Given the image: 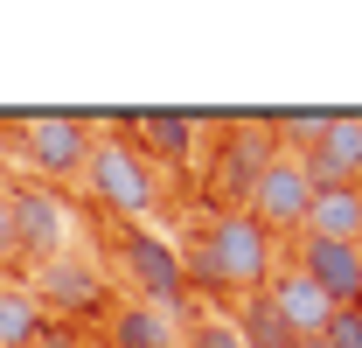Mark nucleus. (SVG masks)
I'll use <instances>...</instances> for the list:
<instances>
[{
	"instance_id": "14",
	"label": "nucleus",
	"mask_w": 362,
	"mask_h": 348,
	"mask_svg": "<svg viewBox=\"0 0 362 348\" xmlns=\"http://www.w3.org/2000/svg\"><path fill=\"white\" fill-rule=\"evenodd\" d=\"M133 132L146 139V161H175V168L195 161V119H168V112H153V119H133Z\"/></svg>"
},
{
	"instance_id": "3",
	"label": "nucleus",
	"mask_w": 362,
	"mask_h": 348,
	"mask_svg": "<svg viewBox=\"0 0 362 348\" xmlns=\"http://www.w3.org/2000/svg\"><path fill=\"white\" fill-rule=\"evenodd\" d=\"M105 244H112V265L139 286L146 306H168V313L188 306V272H181V251L168 244V237H153L146 223H112Z\"/></svg>"
},
{
	"instance_id": "2",
	"label": "nucleus",
	"mask_w": 362,
	"mask_h": 348,
	"mask_svg": "<svg viewBox=\"0 0 362 348\" xmlns=\"http://www.w3.org/2000/svg\"><path fill=\"white\" fill-rule=\"evenodd\" d=\"M84 188L98 209H112L119 223H139L153 216V202H160V174H153V161L139 153V146H126V139H90V161H84Z\"/></svg>"
},
{
	"instance_id": "12",
	"label": "nucleus",
	"mask_w": 362,
	"mask_h": 348,
	"mask_svg": "<svg viewBox=\"0 0 362 348\" xmlns=\"http://www.w3.org/2000/svg\"><path fill=\"white\" fill-rule=\"evenodd\" d=\"M105 348H181V313L146 306V300H126L119 313H112V342Z\"/></svg>"
},
{
	"instance_id": "1",
	"label": "nucleus",
	"mask_w": 362,
	"mask_h": 348,
	"mask_svg": "<svg viewBox=\"0 0 362 348\" xmlns=\"http://www.w3.org/2000/svg\"><path fill=\"white\" fill-rule=\"evenodd\" d=\"M181 272H188V286H202V293H265L272 279V237L258 223L244 216V209H223V216L195 223V237H188V251H181Z\"/></svg>"
},
{
	"instance_id": "13",
	"label": "nucleus",
	"mask_w": 362,
	"mask_h": 348,
	"mask_svg": "<svg viewBox=\"0 0 362 348\" xmlns=\"http://www.w3.org/2000/svg\"><path fill=\"white\" fill-rule=\"evenodd\" d=\"M49 335V313L28 286H0V348H35Z\"/></svg>"
},
{
	"instance_id": "16",
	"label": "nucleus",
	"mask_w": 362,
	"mask_h": 348,
	"mask_svg": "<svg viewBox=\"0 0 362 348\" xmlns=\"http://www.w3.org/2000/svg\"><path fill=\"white\" fill-rule=\"evenodd\" d=\"M181 348H244V335H237V320H188Z\"/></svg>"
},
{
	"instance_id": "9",
	"label": "nucleus",
	"mask_w": 362,
	"mask_h": 348,
	"mask_svg": "<svg viewBox=\"0 0 362 348\" xmlns=\"http://www.w3.org/2000/svg\"><path fill=\"white\" fill-rule=\"evenodd\" d=\"M300 161L314 174V188H362V119H327Z\"/></svg>"
},
{
	"instance_id": "6",
	"label": "nucleus",
	"mask_w": 362,
	"mask_h": 348,
	"mask_svg": "<svg viewBox=\"0 0 362 348\" xmlns=\"http://www.w3.org/2000/svg\"><path fill=\"white\" fill-rule=\"evenodd\" d=\"M320 293L334 300V313H356L362 306V244H327V237H300V265Z\"/></svg>"
},
{
	"instance_id": "17",
	"label": "nucleus",
	"mask_w": 362,
	"mask_h": 348,
	"mask_svg": "<svg viewBox=\"0 0 362 348\" xmlns=\"http://www.w3.org/2000/svg\"><path fill=\"white\" fill-rule=\"evenodd\" d=\"M314 348H362V306H356V313H334L327 335H320Z\"/></svg>"
},
{
	"instance_id": "4",
	"label": "nucleus",
	"mask_w": 362,
	"mask_h": 348,
	"mask_svg": "<svg viewBox=\"0 0 362 348\" xmlns=\"http://www.w3.org/2000/svg\"><path fill=\"white\" fill-rule=\"evenodd\" d=\"M307 202H314V174H307V161L300 153H272L265 168L251 174V188H244V216L258 223V230H300L307 223Z\"/></svg>"
},
{
	"instance_id": "8",
	"label": "nucleus",
	"mask_w": 362,
	"mask_h": 348,
	"mask_svg": "<svg viewBox=\"0 0 362 348\" xmlns=\"http://www.w3.org/2000/svg\"><path fill=\"white\" fill-rule=\"evenodd\" d=\"M21 139H28V161H35L49 181H70V174H84L90 139H98V132H90L84 119H28Z\"/></svg>"
},
{
	"instance_id": "10",
	"label": "nucleus",
	"mask_w": 362,
	"mask_h": 348,
	"mask_svg": "<svg viewBox=\"0 0 362 348\" xmlns=\"http://www.w3.org/2000/svg\"><path fill=\"white\" fill-rule=\"evenodd\" d=\"M28 293L42 300V313L49 306H56V313H90V306H105V279H98L90 265H77V258H49L42 279H35Z\"/></svg>"
},
{
	"instance_id": "11",
	"label": "nucleus",
	"mask_w": 362,
	"mask_h": 348,
	"mask_svg": "<svg viewBox=\"0 0 362 348\" xmlns=\"http://www.w3.org/2000/svg\"><path fill=\"white\" fill-rule=\"evenodd\" d=\"M300 237H327V244H362V188H314Z\"/></svg>"
},
{
	"instance_id": "20",
	"label": "nucleus",
	"mask_w": 362,
	"mask_h": 348,
	"mask_svg": "<svg viewBox=\"0 0 362 348\" xmlns=\"http://www.w3.org/2000/svg\"><path fill=\"white\" fill-rule=\"evenodd\" d=\"M98 348H105V342H98Z\"/></svg>"
},
{
	"instance_id": "5",
	"label": "nucleus",
	"mask_w": 362,
	"mask_h": 348,
	"mask_svg": "<svg viewBox=\"0 0 362 348\" xmlns=\"http://www.w3.org/2000/svg\"><path fill=\"white\" fill-rule=\"evenodd\" d=\"M70 202L49 188V181H28V188H14V237H21V258H63V244H70Z\"/></svg>"
},
{
	"instance_id": "19",
	"label": "nucleus",
	"mask_w": 362,
	"mask_h": 348,
	"mask_svg": "<svg viewBox=\"0 0 362 348\" xmlns=\"http://www.w3.org/2000/svg\"><path fill=\"white\" fill-rule=\"evenodd\" d=\"M320 126H327V119H286L279 132H286V139H300V146H314V139H320Z\"/></svg>"
},
{
	"instance_id": "18",
	"label": "nucleus",
	"mask_w": 362,
	"mask_h": 348,
	"mask_svg": "<svg viewBox=\"0 0 362 348\" xmlns=\"http://www.w3.org/2000/svg\"><path fill=\"white\" fill-rule=\"evenodd\" d=\"M21 258V237H14V188H0V265Z\"/></svg>"
},
{
	"instance_id": "7",
	"label": "nucleus",
	"mask_w": 362,
	"mask_h": 348,
	"mask_svg": "<svg viewBox=\"0 0 362 348\" xmlns=\"http://www.w3.org/2000/svg\"><path fill=\"white\" fill-rule=\"evenodd\" d=\"M265 306L293 327V342H300V348H314L320 335H327V320H334V300L320 293L307 272H293V265H286L279 279H265Z\"/></svg>"
},
{
	"instance_id": "15",
	"label": "nucleus",
	"mask_w": 362,
	"mask_h": 348,
	"mask_svg": "<svg viewBox=\"0 0 362 348\" xmlns=\"http://www.w3.org/2000/svg\"><path fill=\"white\" fill-rule=\"evenodd\" d=\"M237 335H244V348H300V342H293V327L265 306V293L251 300V313H244V327H237Z\"/></svg>"
}]
</instances>
